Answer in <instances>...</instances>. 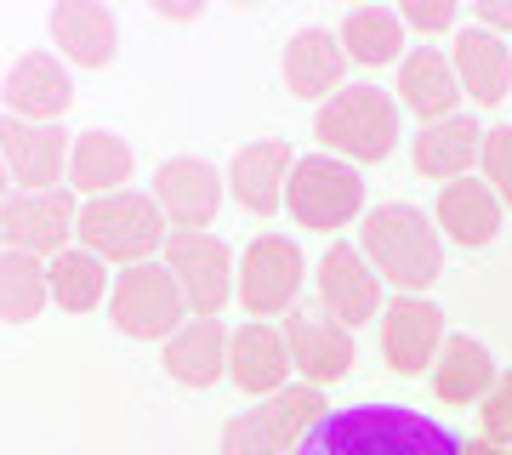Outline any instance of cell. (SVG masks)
Listing matches in <instances>:
<instances>
[{"label": "cell", "mask_w": 512, "mask_h": 455, "mask_svg": "<svg viewBox=\"0 0 512 455\" xmlns=\"http://www.w3.org/2000/svg\"><path fill=\"white\" fill-rule=\"evenodd\" d=\"M291 455H467V444L410 404H348L325 410Z\"/></svg>", "instance_id": "1"}, {"label": "cell", "mask_w": 512, "mask_h": 455, "mask_svg": "<svg viewBox=\"0 0 512 455\" xmlns=\"http://www.w3.org/2000/svg\"><path fill=\"white\" fill-rule=\"evenodd\" d=\"M353 245L382 273V285H393L404 296H427V285L444 273V234L433 228V217L421 205H404V200L370 205L359 217Z\"/></svg>", "instance_id": "2"}, {"label": "cell", "mask_w": 512, "mask_h": 455, "mask_svg": "<svg viewBox=\"0 0 512 455\" xmlns=\"http://www.w3.org/2000/svg\"><path fill=\"white\" fill-rule=\"evenodd\" d=\"M399 126H404V109L399 97L370 80H353L342 86L336 97H325L313 109V137L325 154L348 165H382L393 148H399Z\"/></svg>", "instance_id": "3"}, {"label": "cell", "mask_w": 512, "mask_h": 455, "mask_svg": "<svg viewBox=\"0 0 512 455\" xmlns=\"http://www.w3.org/2000/svg\"><path fill=\"white\" fill-rule=\"evenodd\" d=\"M171 222L154 205V194L143 188H120L103 200H80V222H74V245H86L92 256H103L109 268H131V262H154L165 256Z\"/></svg>", "instance_id": "4"}, {"label": "cell", "mask_w": 512, "mask_h": 455, "mask_svg": "<svg viewBox=\"0 0 512 455\" xmlns=\"http://www.w3.org/2000/svg\"><path fill=\"white\" fill-rule=\"evenodd\" d=\"M285 211L296 217V228H313V234H342L365 217V177L359 165L336 160V154H296L291 182H285Z\"/></svg>", "instance_id": "5"}, {"label": "cell", "mask_w": 512, "mask_h": 455, "mask_svg": "<svg viewBox=\"0 0 512 455\" xmlns=\"http://www.w3.org/2000/svg\"><path fill=\"white\" fill-rule=\"evenodd\" d=\"M109 325L131 342H165L188 325V302L183 285L171 279L160 256L154 262H131L114 268V291H109Z\"/></svg>", "instance_id": "6"}, {"label": "cell", "mask_w": 512, "mask_h": 455, "mask_svg": "<svg viewBox=\"0 0 512 455\" xmlns=\"http://www.w3.org/2000/svg\"><path fill=\"white\" fill-rule=\"evenodd\" d=\"M308 285V256L291 234H256L234 262V296L251 319H285Z\"/></svg>", "instance_id": "7"}, {"label": "cell", "mask_w": 512, "mask_h": 455, "mask_svg": "<svg viewBox=\"0 0 512 455\" xmlns=\"http://www.w3.org/2000/svg\"><path fill=\"white\" fill-rule=\"evenodd\" d=\"M165 268L183 285L188 319H222V308L234 302V251L228 239L211 228H177L165 239Z\"/></svg>", "instance_id": "8"}, {"label": "cell", "mask_w": 512, "mask_h": 455, "mask_svg": "<svg viewBox=\"0 0 512 455\" xmlns=\"http://www.w3.org/2000/svg\"><path fill=\"white\" fill-rule=\"evenodd\" d=\"M325 416V393L319 387H285L274 399H262L256 410H239L222 427V455H291L296 438Z\"/></svg>", "instance_id": "9"}, {"label": "cell", "mask_w": 512, "mask_h": 455, "mask_svg": "<svg viewBox=\"0 0 512 455\" xmlns=\"http://www.w3.org/2000/svg\"><path fill=\"white\" fill-rule=\"evenodd\" d=\"M387 308V285L382 273L365 262V251L353 239H330L325 256H319V313L336 319V325H376Z\"/></svg>", "instance_id": "10"}, {"label": "cell", "mask_w": 512, "mask_h": 455, "mask_svg": "<svg viewBox=\"0 0 512 455\" xmlns=\"http://www.w3.org/2000/svg\"><path fill=\"white\" fill-rule=\"evenodd\" d=\"M148 194L165 211L171 234L177 228H211L222 200H228V171H217L205 154H171V160H160Z\"/></svg>", "instance_id": "11"}, {"label": "cell", "mask_w": 512, "mask_h": 455, "mask_svg": "<svg viewBox=\"0 0 512 455\" xmlns=\"http://www.w3.org/2000/svg\"><path fill=\"white\" fill-rule=\"evenodd\" d=\"M74 222H80V200L69 188H12V200L0 205V234L12 251L46 256L52 262L57 251L74 245Z\"/></svg>", "instance_id": "12"}, {"label": "cell", "mask_w": 512, "mask_h": 455, "mask_svg": "<svg viewBox=\"0 0 512 455\" xmlns=\"http://www.w3.org/2000/svg\"><path fill=\"white\" fill-rule=\"evenodd\" d=\"M444 308L439 302H427V296H387L382 308V359L393 376H404V382H416L421 370H433V359H439L444 347Z\"/></svg>", "instance_id": "13"}, {"label": "cell", "mask_w": 512, "mask_h": 455, "mask_svg": "<svg viewBox=\"0 0 512 455\" xmlns=\"http://www.w3.org/2000/svg\"><path fill=\"white\" fill-rule=\"evenodd\" d=\"M69 126H40V120H12L0 114V160L12 171V188H69Z\"/></svg>", "instance_id": "14"}, {"label": "cell", "mask_w": 512, "mask_h": 455, "mask_svg": "<svg viewBox=\"0 0 512 455\" xmlns=\"http://www.w3.org/2000/svg\"><path fill=\"white\" fill-rule=\"evenodd\" d=\"M285 347H291V364H296V376L308 387H336V382H348L353 376V359H359V347H353V330L348 325H336V319H325V313H313V308H291L285 313Z\"/></svg>", "instance_id": "15"}, {"label": "cell", "mask_w": 512, "mask_h": 455, "mask_svg": "<svg viewBox=\"0 0 512 455\" xmlns=\"http://www.w3.org/2000/svg\"><path fill=\"white\" fill-rule=\"evenodd\" d=\"M6 114L12 120H40V126H63V114L74 109V74L57 52H23L12 69H6Z\"/></svg>", "instance_id": "16"}, {"label": "cell", "mask_w": 512, "mask_h": 455, "mask_svg": "<svg viewBox=\"0 0 512 455\" xmlns=\"http://www.w3.org/2000/svg\"><path fill=\"white\" fill-rule=\"evenodd\" d=\"M348 69H353L348 52H342L336 29H325V23H302V29L285 40V52H279V80H285V91L302 97V103L336 97V91L348 86Z\"/></svg>", "instance_id": "17"}, {"label": "cell", "mask_w": 512, "mask_h": 455, "mask_svg": "<svg viewBox=\"0 0 512 455\" xmlns=\"http://www.w3.org/2000/svg\"><path fill=\"white\" fill-rule=\"evenodd\" d=\"M46 35L69 69H109L120 57V18L103 0H57L46 12Z\"/></svg>", "instance_id": "18"}, {"label": "cell", "mask_w": 512, "mask_h": 455, "mask_svg": "<svg viewBox=\"0 0 512 455\" xmlns=\"http://www.w3.org/2000/svg\"><path fill=\"white\" fill-rule=\"evenodd\" d=\"M291 347H285V330L268 325V319H245V325H234V336H228V382L239 387V393H251V399H274V393H285V382H291Z\"/></svg>", "instance_id": "19"}, {"label": "cell", "mask_w": 512, "mask_h": 455, "mask_svg": "<svg viewBox=\"0 0 512 455\" xmlns=\"http://www.w3.org/2000/svg\"><path fill=\"white\" fill-rule=\"evenodd\" d=\"M393 97H399L404 114H416L421 126L461 114V80H456L450 52L444 46H410L399 63V80H393Z\"/></svg>", "instance_id": "20"}, {"label": "cell", "mask_w": 512, "mask_h": 455, "mask_svg": "<svg viewBox=\"0 0 512 455\" xmlns=\"http://www.w3.org/2000/svg\"><path fill=\"white\" fill-rule=\"evenodd\" d=\"M296 148L285 137H256L228 160V194L239 200V211L251 217H274L285 205V182H291Z\"/></svg>", "instance_id": "21"}, {"label": "cell", "mask_w": 512, "mask_h": 455, "mask_svg": "<svg viewBox=\"0 0 512 455\" xmlns=\"http://www.w3.org/2000/svg\"><path fill=\"white\" fill-rule=\"evenodd\" d=\"M450 63H456L461 97H473L478 109L507 103V91H512V40L478 29V23H461L456 35H450Z\"/></svg>", "instance_id": "22"}, {"label": "cell", "mask_w": 512, "mask_h": 455, "mask_svg": "<svg viewBox=\"0 0 512 455\" xmlns=\"http://www.w3.org/2000/svg\"><path fill=\"white\" fill-rule=\"evenodd\" d=\"M507 222V205L495 200V188L484 177H456L439 188V205H433V228H439L450 245L461 251H484Z\"/></svg>", "instance_id": "23"}, {"label": "cell", "mask_w": 512, "mask_h": 455, "mask_svg": "<svg viewBox=\"0 0 512 455\" xmlns=\"http://www.w3.org/2000/svg\"><path fill=\"white\" fill-rule=\"evenodd\" d=\"M137 177V154L120 131H74L69 148V194L74 200H103V194H120L126 182Z\"/></svg>", "instance_id": "24"}, {"label": "cell", "mask_w": 512, "mask_h": 455, "mask_svg": "<svg viewBox=\"0 0 512 455\" xmlns=\"http://www.w3.org/2000/svg\"><path fill=\"white\" fill-rule=\"evenodd\" d=\"M228 336H234V330L222 325V319H188L177 336L160 342L165 376L177 387H194V393L217 387L222 376H228Z\"/></svg>", "instance_id": "25"}, {"label": "cell", "mask_w": 512, "mask_h": 455, "mask_svg": "<svg viewBox=\"0 0 512 455\" xmlns=\"http://www.w3.org/2000/svg\"><path fill=\"white\" fill-rule=\"evenodd\" d=\"M478 148H484V126L473 114H450V120H433L410 137V160H416V177L456 182L478 171Z\"/></svg>", "instance_id": "26"}, {"label": "cell", "mask_w": 512, "mask_h": 455, "mask_svg": "<svg viewBox=\"0 0 512 455\" xmlns=\"http://www.w3.org/2000/svg\"><path fill=\"white\" fill-rule=\"evenodd\" d=\"M495 376H501V364H495V353L478 336H444L439 359H433V370H427V382H433V393H439L444 404H456V410H467V404H484V393L495 387Z\"/></svg>", "instance_id": "27"}, {"label": "cell", "mask_w": 512, "mask_h": 455, "mask_svg": "<svg viewBox=\"0 0 512 455\" xmlns=\"http://www.w3.org/2000/svg\"><path fill=\"white\" fill-rule=\"evenodd\" d=\"M336 40L359 69H399L410 52V29L399 23V6H353L336 23Z\"/></svg>", "instance_id": "28"}, {"label": "cell", "mask_w": 512, "mask_h": 455, "mask_svg": "<svg viewBox=\"0 0 512 455\" xmlns=\"http://www.w3.org/2000/svg\"><path fill=\"white\" fill-rule=\"evenodd\" d=\"M46 273H52V308H63V313H97L114 291V268L103 256H92L86 245L57 251L46 262Z\"/></svg>", "instance_id": "29"}, {"label": "cell", "mask_w": 512, "mask_h": 455, "mask_svg": "<svg viewBox=\"0 0 512 455\" xmlns=\"http://www.w3.org/2000/svg\"><path fill=\"white\" fill-rule=\"evenodd\" d=\"M52 308V273H46V256L29 251H0V319L6 325H35L40 313Z\"/></svg>", "instance_id": "30"}, {"label": "cell", "mask_w": 512, "mask_h": 455, "mask_svg": "<svg viewBox=\"0 0 512 455\" xmlns=\"http://www.w3.org/2000/svg\"><path fill=\"white\" fill-rule=\"evenodd\" d=\"M478 177L495 188V200L512 211V126H484V148H478Z\"/></svg>", "instance_id": "31"}, {"label": "cell", "mask_w": 512, "mask_h": 455, "mask_svg": "<svg viewBox=\"0 0 512 455\" xmlns=\"http://www.w3.org/2000/svg\"><path fill=\"white\" fill-rule=\"evenodd\" d=\"M478 438L512 450V370H501L495 387L484 393V404H478Z\"/></svg>", "instance_id": "32"}, {"label": "cell", "mask_w": 512, "mask_h": 455, "mask_svg": "<svg viewBox=\"0 0 512 455\" xmlns=\"http://www.w3.org/2000/svg\"><path fill=\"white\" fill-rule=\"evenodd\" d=\"M399 23L410 29V35L427 40V35H456L467 18H461L456 0H404V6H399Z\"/></svg>", "instance_id": "33"}, {"label": "cell", "mask_w": 512, "mask_h": 455, "mask_svg": "<svg viewBox=\"0 0 512 455\" xmlns=\"http://www.w3.org/2000/svg\"><path fill=\"white\" fill-rule=\"evenodd\" d=\"M467 23H478V29H490V35L507 40L512 35V0H478V6H467Z\"/></svg>", "instance_id": "34"}, {"label": "cell", "mask_w": 512, "mask_h": 455, "mask_svg": "<svg viewBox=\"0 0 512 455\" xmlns=\"http://www.w3.org/2000/svg\"><path fill=\"white\" fill-rule=\"evenodd\" d=\"M154 12L171 18V23H188V18H200V0H194V6H154Z\"/></svg>", "instance_id": "35"}, {"label": "cell", "mask_w": 512, "mask_h": 455, "mask_svg": "<svg viewBox=\"0 0 512 455\" xmlns=\"http://www.w3.org/2000/svg\"><path fill=\"white\" fill-rule=\"evenodd\" d=\"M12 200V171H6V160H0V205Z\"/></svg>", "instance_id": "36"}, {"label": "cell", "mask_w": 512, "mask_h": 455, "mask_svg": "<svg viewBox=\"0 0 512 455\" xmlns=\"http://www.w3.org/2000/svg\"><path fill=\"white\" fill-rule=\"evenodd\" d=\"M0 251H6V234H0Z\"/></svg>", "instance_id": "37"}]
</instances>
